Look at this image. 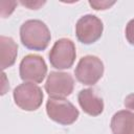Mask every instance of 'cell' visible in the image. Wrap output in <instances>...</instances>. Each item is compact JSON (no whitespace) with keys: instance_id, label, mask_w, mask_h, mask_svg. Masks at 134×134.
<instances>
[{"instance_id":"obj_1","label":"cell","mask_w":134,"mask_h":134,"mask_svg":"<svg viewBox=\"0 0 134 134\" xmlns=\"http://www.w3.org/2000/svg\"><path fill=\"white\" fill-rule=\"evenodd\" d=\"M20 39L22 44L30 50H45L50 42L51 36L47 25L37 19L25 21L20 27Z\"/></svg>"},{"instance_id":"obj_2","label":"cell","mask_w":134,"mask_h":134,"mask_svg":"<svg viewBox=\"0 0 134 134\" xmlns=\"http://www.w3.org/2000/svg\"><path fill=\"white\" fill-rule=\"evenodd\" d=\"M13 97L15 104L20 109L24 111H36L42 105L44 94L38 85L24 82L14 89Z\"/></svg>"},{"instance_id":"obj_3","label":"cell","mask_w":134,"mask_h":134,"mask_svg":"<svg viewBox=\"0 0 134 134\" xmlns=\"http://www.w3.org/2000/svg\"><path fill=\"white\" fill-rule=\"evenodd\" d=\"M46 113L48 117L63 126L73 124L79 115V110L72 103L65 98H52L49 97L46 103Z\"/></svg>"},{"instance_id":"obj_4","label":"cell","mask_w":134,"mask_h":134,"mask_svg":"<svg viewBox=\"0 0 134 134\" xmlns=\"http://www.w3.org/2000/svg\"><path fill=\"white\" fill-rule=\"evenodd\" d=\"M74 74L80 83L93 86L104 74V64L102 60L95 55H85L79 61Z\"/></svg>"},{"instance_id":"obj_5","label":"cell","mask_w":134,"mask_h":134,"mask_svg":"<svg viewBox=\"0 0 134 134\" xmlns=\"http://www.w3.org/2000/svg\"><path fill=\"white\" fill-rule=\"evenodd\" d=\"M76 57L74 43L67 38H62L55 41L52 48L49 51L50 65L59 70L69 69Z\"/></svg>"},{"instance_id":"obj_6","label":"cell","mask_w":134,"mask_h":134,"mask_svg":"<svg viewBox=\"0 0 134 134\" xmlns=\"http://www.w3.org/2000/svg\"><path fill=\"white\" fill-rule=\"evenodd\" d=\"M19 73L22 81L26 83H42L47 73V65L44 59L38 54L25 55L19 66Z\"/></svg>"},{"instance_id":"obj_7","label":"cell","mask_w":134,"mask_h":134,"mask_svg":"<svg viewBox=\"0 0 134 134\" xmlns=\"http://www.w3.org/2000/svg\"><path fill=\"white\" fill-rule=\"evenodd\" d=\"M104 25L99 18L94 15H85L81 17L75 24V35L83 44H92L103 35Z\"/></svg>"},{"instance_id":"obj_8","label":"cell","mask_w":134,"mask_h":134,"mask_svg":"<svg viewBox=\"0 0 134 134\" xmlns=\"http://www.w3.org/2000/svg\"><path fill=\"white\" fill-rule=\"evenodd\" d=\"M74 88V80L70 73L51 71L45 83V91L52 98L69 96Z\"/></svg>"},{"instance_id":"obj_9","label":"cell","mask_w":134,"mask_h":134,"mask_svg":"<svg viewBox=\"0 0 134 134\" xmlns=\"http://www.w3.org/2000/svg\"><path fill=\"white\" fill-rule=\"evenodd\" d=\"M77 102L83 111L90 116H98L104 111V102L92 89H83L77 94Z\"/></svg>"},{"instance_id":"obj_10","label":"cell","mask_w":134,"mask_h":134,"mask_svg":"<svg viewBox=\"0 0 134 134\" xmlns=\"http://www.w3.org/2000/svg\"><path fill=\"white\" fill-rule=\"evenodd\" d=\"M113 134H134V113L128 110L116 112L110 122Z\"/></svg>"},{"instance_id":"obj_11","label":"cell","mask_w":134,"mask_h":134,"mask_svg":"<svg viewBox=\"0 0 134 134\" xmlns=\"http://www.w3.org/2000/svg\"><path fill=\"white\" fill-rule=\"evenodd\" d=\"M18 54V45L10 37H0V59L2 70L13 66Z\"/></svg>"},{"instance_id":"obj_12","label":"cell","mask_w":134,"mask_h":134,"mask_svg":"<svg viewBox=\"0 0 134 134\" xmlns=\"http://www.w3.org/2000/svg\"><path fill=\"white\" fill-rule=\"evenodd\" d=\"M126 39L131 45L134 46V19L130 20L126 26Z\"/></svg>"},{"instance_id":"obj_13","label":"cell","mask_w":134,"mask_h":134,"mask_svg":"<svg viewBox=\"0 0 134 134\" xmlns=\"http://www.w3.org/2000/svg\"><path fill=\"white\" fill-rule=\"evenodd\" d=\"M89 4L94 8V9H107L113 4H115V1H89Z\"/></svg>"},{"instance_id":"obj_14","label":"cell","mask_w":134,"mask_h":134,"mask_svg":"<svg viewBox=\"0 0 134 134\" xmlns=\"http://www.w3.org/2000/svg\"><path fill=\"white\" fill-rule=\"evenodd\" d=\"M21 4L22 5H24V6H27V7H29L30 9H38L41 5H43V4H45V1H36V2H31V1H28V2H24V1H21Z\"/></svg>"},{"instance_id":"obj_15","label":"cell","mask_w":134,"mask_h":134,"mask_svg":"<svg viewBox=\"0 0 134 134\" xmlns=\"http://www.w3.org/2000/svg\"><path fill=\"white\" fill-rule=\"evenodd\" d=\"M124 105L127 109H131V110H134V93H131L129 95L126 96L125 98V102H124Z\"/></svg>"}]
</instances>
